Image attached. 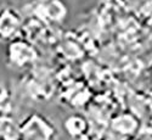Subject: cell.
Masks as SVG:
<instances>
[{
  "label": "cell",
  "instance_id": "obj_1",
  "mask_svg": "<svg viewBox=\"0 0 152 140\" xmlns=\"http://www.w3.org/2000/svg\"><path fill=\"white\" fill-rule=\"evenodd\" d=\"M20 24V16L15 9L5 7L0 11V35L7 37L14 33Z\"/></svg>",
  "mask_w": 152,
  "mask_h": 140
},
{
  "label": "cell",
  "instance_id": "obj_2",
  "mask_svg": "<svg viewBox=\"0 0 152 140\" xmlns=\"http://www.w3.org/2000/svg\"><path fill=\"white\" fill-rule=\"evenodd\" d=\"M39 3H48V1H51V0H38Z\"/></svg>",
  "mask_w": 152,
  "mask_h": 140
}]
</instances>
